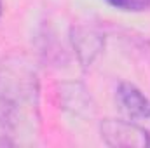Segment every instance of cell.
Wrapping results in <instances>:
<instances>
[{
	"instance_id": "6da1fadb",
	"label": "cell",
	"mask_w": 150,
	"mask_h": 148,
	"mask_svg": "<svg viewBox=\"0 0 150 148\" xmlns=\"http://www.w3.org/2000/svg\"><path fill=\"white\" fill-rule=\"evenodd\" d=\"M37 78L26 66L0 70V124L11 131L32 125L37 111Z\"/></svg>"
},
{
	"instance_id": "7a4b0ae2",
	"label": "cell",
	"mask_w": 150,
	"mask_h": 148,
	"mask_svg": "<svg viewBox=\"0 0 150 148\" xmlns=\"http://www.w3.org/2000/svg\"><path fill=\"white\" fill-rule=\"evenodd\" d=\"M117 96H119L122 110L131 118H150V101L134 85L120 84Z\"/></svg>"
},
{
	"instance_id": "3957f363",
	"label": "cell",
	"mask_w": 150,
	"mask_h": 148,
	"mask_svg": "<svg viewBox=\"0 0 150 148\" xmlns=\"http://www.w3.org/2000/svg\"><path fill=\"white\" fill-rule=\"evenodd\" d=\"M112 7L129 12H143L150 9V0H107Z\"/></svg>"
}]
</instances>
